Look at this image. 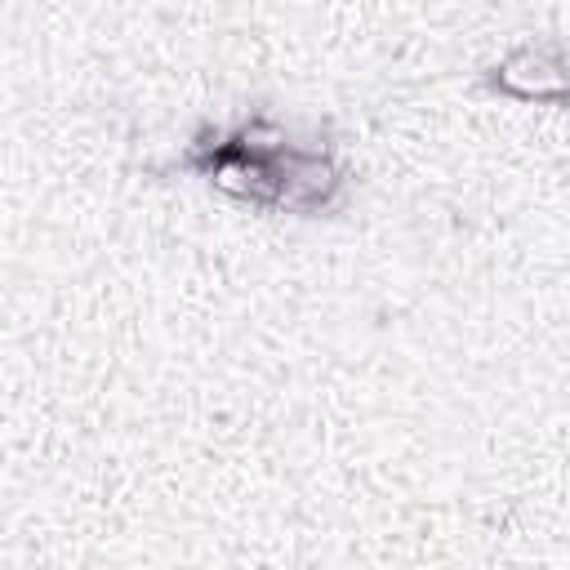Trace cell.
<instances>
[{
    "mask_svg": "<svg viewBox=\"0 0 570 570\" xmlns=\"http://www.w3.org/2000/svg\"><path fill=\"white\" fill-rule=\"evenodd\" d=\"M485 89L517 102L570 107V58L557 40H521L494 67H485Z\"/></svg>",
    "mask_w": 570,
    "mask_h": 570,
    "instance_id": "cell-1",
    "label": "cell"
},
{
    "mask_svg": "<svg viewBox=\"0 0 570 570\" xmlns=\"http://www.w3.org/2000/svg\"><path fill=\"white\" fill-rule=\"evenodd\" d=\"M343 196V165L330 147H294L281 160V191L276 209L289 214H321Z\"/></svg>",
    "mask_w": 570,
    "mask_h": 570,
    "instance_id": "cell-2",
    "label": "cell"
}]
</instances>
